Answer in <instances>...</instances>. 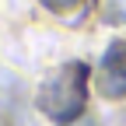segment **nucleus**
Returning <instances> with one entry per match:
<instances>
[{"label":"nucleus","instance_id":"20e7f679","mask_svg":"<svg viewBox=\"0 0 126 126\" xmlns=\"http://www.w3.org/2000/svg\"><path fill=\"white\" fill-rule=\"evenodd\" d=\"M77 126H98V123H91V119H84V123H77Z\"/></svg>","mask_w":126,"mask_h":126},{"label":"nucleus","instance_id":"7ed1b4c3","mask_svg":"<svg viewBox=\"0 0 126 126\" xmlns=\"http://www.w3.org/2000/svg\"><path fill=\"white\" fill-rule=\"evenodd\" d=\"M42 4L49 7V11H70V7L81 4V0H42Z\"/></svg>","mask_w":126,"mask_h":126},{"label":"nucleus","instance_id":"f03ea898","mask_svg":"<svg viewBox=\"0 0 126 126\" xmlns=\"http://www.w3.org/2000/svg\"><path fill=\"white\" fill-rule=\"evenodd\" d=\"M98 88L105 98L126 94V42H112L98 63Z\"/></svg>","mask_w":126,"mask_h":126},{"label":"nucleus","instance_id":"f257e3e1","mask_svg":"<svg viewBox=\"0 0 126 126\" xmlns=\"http://www.w3.org/2000/svg\"><path fill=\"white\" fill-rule=\"evenodd\" d=\"M84 102H88V67L77 60L63 63L39 91V109L56 123H74L84 112Z\"/></svg>","mask_w":126,"mask_h":126}]
</instances>
